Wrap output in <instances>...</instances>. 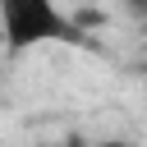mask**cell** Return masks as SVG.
Returning a JSON list of instances; mask_svg holds the SVG:
<instances>
[{
  "label": "cell",
  "mask_w": 147,
  "mask_h": 147,
  "mask_svg": "<svg viewBox=\"0 0 147 147\" xmlns=\"http://www.w3.org/2000/svg\"><path fill=\"white\" fill-rule=\"evenodd\" d=\"M0 37L9 51H32L46 41H78V23L51 0H0Z\"/></svg>",
  "instance_id": "1"
},
{
  "label": "cell",
  "mask_w": 147,
  "mask_h": 147,
  "mask_svg": "<svg viewBox=\"0 0 147 147\" xmlns=\"http://www.w3.org/2000/svg\"><path fill=\"white\" fill-rule=\"evenodd\" d=\"M101 147H129V142H101Z\"/></svg>",
  "instance_id": "2"
}]
</instances>
